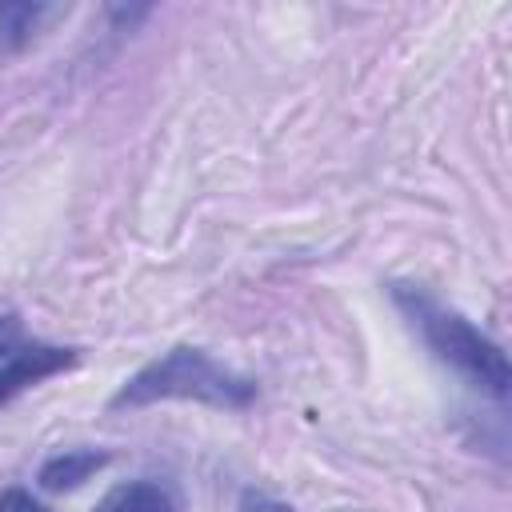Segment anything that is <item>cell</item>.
Segmentation results:
<instances>
[{"instance_id": "obj_1", "label": "cell", "mask_w": 512, "mask_h": 512, "mask_svg": "<svg viewBox=\"0 0 512 512\" xmlns=\"http://www.w3.org/2000/svg\"><path fill=\"white\" fill-rule=\"evenodd\" d=\"M388 292H392V304L404 312V320L420 332L424 348L440 364H448L456 376H464L472 388L488 392L492 400L508 396V384H512L508 356L484 328H476L464 312L440 304L420 284H392Z\"/></svg>"}, {"instance_id": "obj_6", "label": "cell", "mask_w": 512, "mask_h": 512, "mask_svg": "<svg viewBox=\"0 0 512 512\" xmlns=\"http://www.w3.org/2000/svg\"><path fill=\"white\" fill-rule=\"evenodd\" d=\"M52 12H56L52 4H28V0L0 4V56H12L20 48H28Z\"/></svg>"}, {"instance_id": "obj_5", "label": "cell", "mask_w": 512, "mask_h": 512, "mask_svg": "<svg viewBox=\"0 0 512 512\" xmlns=\"http://www.w3.org/2000/svg\"><path fill=\"white\" fill-rule=\"evenodd\" d=\"M96 512H176V496L160 480H124L104 492Z\"/></svg>"}, {"instance_id": "obj_9", "label": "cell", "mask_w": 512, "mask_h": 512, "mask_svg": "<svg viewBox=\"0 0 512 512\" xmlns=\"http://www.w3.org/2000/svg\"><path fill=\"white\" fill-rule=\"evenodd\" d=\"M240 512H296V508L276 500V496H264V492H244L240 496Z\"/></svg>"}, {"instance_id": "obj_8", "label": "cell", "mask_w": 512, "mask_h": 512, "mask_svg": "<svg viewBox=\"0 0 512 512\" xmlns=\"http://www.w3.org/2000/svg\"><path fill=\"white\" fill-rule=\"evenodd\" d=\"M0 512H48V508L24 488H4L0 492Z\"/></svg>"}, {"instance_id": "obj_4", "label": "cell", "mask_w": 512, "mask_h": 512, "mask_svg": "<svg viewBox=\"0 0 512 512\" xmlns=\"http://www.w3.org/2000/svg\"><path fill=\"white\" fill-rule=\"evenodd\" d=\"M108 464V452H96V448H64L56 456H48L36 472L40 488L48 492H68V488H80L84 480H92V472H100Z\"/></svg>"}, {"instance_id": "obj_3", "label": "cell", "mask_w": 512, "mask_h": 512, "mask_svg": "<svg viewBox=\"0 0 512 512\" xmlns=\"http://www.w3.org/2000/svg\"><path fill=\"white\" fill-rule=\"evenodd\" d=\"M80 360L76 348H64V344H44V340H24L4 364H0V408L12 404L20 392L36 388L40 380L72 368Z\"/></svg>"}, {"instance_id": "obj_7", "label": "cell", "mask_w": 512, "mask_h": 512, "mask_svg": "<svg viewBox=\"0 0 512 512\" xmlns=\"http://www.w3.org/2000/svg\"><path fill=\"white\" fill-rule=\"evenodd\" d=\"M28 336H24V320L16 316V312H0V364L24 344Z\"/></svg>"}, {"instance_id": "obj_2", "label": "cell", "mask_w": 512, "mask_h": 512, "mask_svg": "<svg viewBox=\"0 0 512 512\" xmlns=\"http://www.w3.org/2000/svg\"><path fill=\"white\" fill-rule=\"evenodd\" d=\"M156 400H196L240 412L256 400V380L216 364L204 348L176 344L164 356L148 360L136 376H128L124 388L112 396V408H144Z\"/></svg>"}]
</instances>
